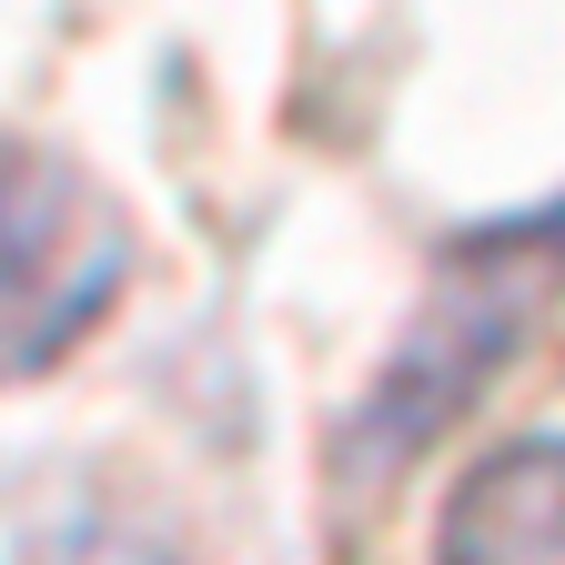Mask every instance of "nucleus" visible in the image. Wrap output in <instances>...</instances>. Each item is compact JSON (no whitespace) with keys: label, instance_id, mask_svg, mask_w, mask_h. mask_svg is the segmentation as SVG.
Returning <instances> with one entry per match:
<instances>
[{"label":"nucleus","instance_id":"nucleus-2","mask_svg":"<svg viewBox=\"0 0 565 565\" xmlns=\"http://www.w3.org/2000/svg\"><path fill=\"white\" fill-rule=\"evenodd\" d=\"M435 565H565V435L484 455L445 505Z\"/></svg>","mask_w":565,"mask_h":565},{"label":"nucleus","instance_id":"nucleus-3","mask_svg":"<svg viewBox=\"0 0 565 565\" xmlns=\"http://www.w3.org/2000/svg\"><path fill=\"white\" fill-rule=\"evenodd\" d=\"M31 565H172L152 535H131V525H61Z\"/></svg>","mask_w":565,"mask_h":565},{"label":"nucleus","instance_id":"nucleus-1","mask_svg":"<svg viewBox=\"0 0 565 565\" xmlns=\"http://www.w3.org/2000/svg\"><path fill=\"white\" fill-rule=\"evenodd\" d=\"M121 212L51 152L0 141V384L51 374L121 294Z\"/></svg>","mask_w":565,"mask_h":565}]
</instances>
